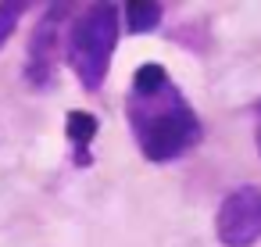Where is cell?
Wrapping results in <instances>:
<instances>
[{"instance_id":"cell-2","label":"cell","mask_w":261,"mask_h":247,"mask_svg":"<svg viewBox=\"0 0 261 247\" xmlns=\"http://www.w3.org/2000/svg\"><path fill=\"white\" fill-rule=\"evenodd\" d=\"M118 29H122V11L111 4H97L72 22V29L65 36V61L86 93H97L104 86V79L111 72Z\"/></svg>"},{"instance_id":"cell-1","label":"cell","mask_w":261,"mask_h":247,"mask_svg":"<svg viewBox=\"0 0 261 247\" xmlns=\"http://www.w3.org/2000/svg\"><path fill=\"white\" fill-rule=\"evenodd\" d=\"M129 126L147 161L165 165L193 151L204 136L197 111L186 104L179 86L168 79L165 65L147 61L133 76L129 90Z\"/></svg>"},{"instance_id":"cell-8","label":"cell","mask_w":261,"mask_h":247,"mask_svg":"<svg viewBox=\"0 0 261 247\" xmlns=\"http://www.w3.org/2000/svg\"><path fill=\"white\" fill-rule=\"evenodd\" d=\"M257 154H261V129H257Z\"/></svg>"},{"instance_id":"cell-3","label":"cell","mask_w":261,"mask_h":247,"mask_svg":"<svg viewBox=\"0 0 261 247\" xmlns=\"http://www.w3.org/2000/svg\"><path fill=\"white\" fill-rule=\"evenodd\" d=\"M222 247H254L261 240V186H236L215 215Z\"/></svg>"},{"instance_id":"cell-9","label":"cell","mask_w":261,"mask_h":247,"mask_svg":"<svg viewBox=\"0 0 261 247\" xmlns=\"http://www.w3.org/2000/svg\"><path fill=\"white\" fill-rule=\"evenodd\" d=\"M257 115H261V104H257Z\"/></svg>"},{"instance_id":"cell-4","label":"cell","mask_w":261,"mask_h":247,"mask_svg":"<svg viewBox=\"0 0 261 247\" xmlns=\"http://www.w3.org/2000/svg\"><path fill=\"white\" fill-rule=\"evenodd\" d=\"M61 22H65L61 8H50V11L40 18V26H36V33H33V40H29L25 79H29V86H33V90H50V86H54L58 58L65 54V33H61Z\"/></svg>"},{"instance_id":"cell-7","label":"cell","mask_w":261,"mask_h":247,"mask_svg":"<svg viewBox=\"0 0 261 247\" xmlns=\"http://www.w3.org/2000/svg\"><path fill=\"white\" fill-rule=\"evenodd\" d=\"M22 11H25V4H0V47L15 36V29L22 22Z\"/></svg>"},{"instance_id":"cell-6","label":"cell","mask_w":261,"mask_h":247,"mask_svg":"<svg viewBox=\"0 0 261 247\" xmlns=\"http://www.w3.org/2000/svg\"><path fill=\"white\" fill-rule=\"evenodd\" d=\"M165 18V8L161 4H150V0H129V4L122 8V22L129 33L143 36V33H154Z\"/></svg>"},{"instance_id":"cell-5","label":"cell","mask_w":261,"mask_h":247,"mask_svg":"<svg viewBox=\"0 0 261 247\" xmlns=\"http://www.w3.org/2000/svg\"><path fill=\"white\" fill-rule=\"evenodd\" d=\"M97 129H100V122L90 111H68L65 133H68V140L75 147V165H90V143H93Z\"/></svg>"}]
</instances>
